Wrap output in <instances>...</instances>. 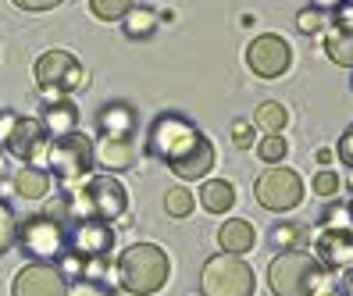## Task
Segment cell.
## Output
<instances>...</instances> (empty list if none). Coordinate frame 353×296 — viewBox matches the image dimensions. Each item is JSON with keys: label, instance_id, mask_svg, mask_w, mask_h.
I'll return each mask as SVG.
<instances>
[{"label": "cell", "instance_id": "8", "mask_svg": "<svg viewBox=\"0 0 353 296\" xmlns=\"http://www.w3.org/2000/svg\"><path fill=\"white\" fill-rule=\"evenodd\" d=\"M254 197L264 210H275V215H285V210L300 207L303 200V179L296 175V168L285 164H268V172H261Z\"/></svg>", "mask_w": 353, "mask_h": 296}, {"label": "cell", "instance_id": "28", "mask_svg": "<svg viewBox=\"0 0 353 296\" xmlns=\"http://www.w3.org/2000/svg\"><path fill=\"white\" fill-rule=\"evenodd\" d=\"M14 236H18V218L8 200H0V253H8L14 246Z\"/></svg>", "mask_w": 353, "mask_h": 296}, {"label": "cell", "instance_id": "15", "mask_svg": "<svg viewBox=\"0 0 353 296\" xmlns=\"http://www.w3.org/2000/svg\"><path fill=\"white\" fill-rule=\"evenodd\" d=\"M93 161H100L103 172H129L136 164V143L132 136H100Z\"/></svg>", "mask_w": 353, "mask_h": 296}, {"label": "cell", "instance_id": "14", "mask_svg": "<svg viewBox=\"0 0 353 296\" xmlns=\"http://www.w3.org/2000/svg\"><path fill=\"white\" fill-rule=\"evenodd\" d=\"M75 65H79V61L68 50H47V54L36 57L32 75H36V82H39V90H43L47 100L65 97V82H68V75H72Z\"/></svg>", "mask_w": 353, "mask_h": 296}, {"label": "cell", "instance_id": "38", "mask_svg": "<svg viewBox=\"0 0 353 296\" xmlns=\"http://www.w3.org/2000/svg\"><path fill=\"white\" fill-rule=\"evenodd\" d=\"M343 296H353V268L346 271V282H343Z\"/></svg>", "mask_w": 353, "mask_h": 296}, {"label": "cell", "instance_id": "3", "mask_svg": "<svg viewBox=\"0 0 353 296\" xmlns=\"http://www.w3.org/2000/svg\"><path fill=\"white\" fill-rule=\"evenodd\" d=\"M129 207V193L114 175H93L86 179V186L75 189L68 197V218L72 221H86V218H100V221H118Z\"/></svg>", "mask_w": 353, "mask_h": 296}, {"label": "cell", "instance_id": "21", "mask_svg": "<svg viewBox=\"0 0 353 296\" xmlns=\"http://www.w3.org/2000/svg\"><path fill=\"white\" fill-rule=\"evenodd\" d=\"M121 26H125V36H129V39H147V36L157 32L161 14H157L154 8H129L125 18H121Z\"/></svg>", "mask_w": 353, "mask_h": 296}, {"label": "cell", "instance_id": "18", "mask_svg": "<svg viewBox=\"0 0 353 296\" xmlns=\"http://www.w3.org/2000/svg\"><path fill=\"white\" fill-rule=\"evenodd\" d=\"M14 197H22V200H43L50 193V172L47 168H39V164H22L14 172Z\"/></svg>", "mask_w": 353, "mask_h": 296}, {"label": "cell", "instance_id": "2", "mask_svg": "<svg viewBox=\"0 0 353 296\" xmlns=\"http://www.w3.org/2000/svg\"><path fill=\"white\" fill-rule=\"evenodd\" d=\"M118 289L132 296H154L172 275V261L157 243H136L118 257Z\"/></svg>", "mask_w": 353, "mask_h": 296}, {"label": "cell", "instance_id": "36", "mask_svg": "<svg viewBox=\"0 0 353 296\" xmlns=\"http://www.w3.org/2000/svg\"><path fill=\"white\" fill-rule=\"evenodd\" d=\"M11 4H18L22 11H50V8L61 4V0H11Z\"/></svg>", "mask_w": 353, "mask_h": 296}, {"label": "cell", "instance_id": "31", "mask_svg": "<svg viewBox=\"0 0 353 296\" xmlns=\"http://www.w3.org/2000/svg\"><path fill=\"white\" fill-rule=\"evenodd\" d=\"M296 29H300L303 36L321 32V29H325V11H318V8H303V11L296 14Z\"/></svg>", "mask_w": 353, "mask_h": 296}, {"label": "cell", "instance_id": "34", "mask_svg": "<svg viewBox=\"0 0 353 296\" xmlns=\"http://www.w3.org/2000/svg\"><path fill=\"white\" fill-rule=\"evenodd\" d=\"M68 296H108V289L97 282H86V279H75L68 282Z\"/></svg>", "mask_w": 353, "mask_h": 296}, {"label": "cell", "instance_id": "35", "mask_svg": "<svg viewBox=\"0 0 353 296\" xmlns=\"http://www.w3.org/2000/svg\"><path fill=\"white\" fill-rule=\"evenodd\" d=\"M336 154H339V161L350 168V172H353V125H350V129L339 136V146H336Z\"/></svg>", "mask_w": 353, "mask_h": 296}, {"label": "cell", "instance_id": "39", "mask_svg": "<svg viewBox=\"0 0 353 296\" xmlns=\"http://www.w3.org/2000/svg\"><path fill=\"white\" fill-rule=\"evenodd\" d=\"M8 172V161H4V154H0V175H4Z\"/></svg>", "mask_w": 353, "mask_h": 296}, {"label": "cell", "instance_id": "11", "mask_svg": "<svg viewBox=\"0 0 353 296\" xmlns=\"http://www.w3.org/2000/svg\"><path fill=\"white\" fill-rule=\"evenodd\" d=\"M68 250L79 253V257H111V250H114V228H111V221H100V218L72 221Z\"/></svg>", "mask_w": 353, "mask_h": 296}, {"label": "cell", "instance_id": "19", "mask_svg": "<svg viewBox=\"0 0 353 296\" xmlns=\"http://www.w3.org/2000/svg\"><path fill=\"white\" fill-rule=\"evenodd\" d=\"M43 129H47V136L54 139V136H68V132H75L79 129V111H75V103H68V100H50V108L43 111Z\"/></svg>", "mask_w": 353, "mask_h": 296}, {"label": "cell", "instance_id": "33", "mask_svg": "<svg viewBox=\"0 0 353 296\" xmlns=\"http://www.w3.org/2000/svg\"><path fill=\"white\" fill-rule=\"evenodd\" d=\"M332 29H346V32H353V0H343V4L332 11Z\"/></svg>", "mask_w": 353, "mask_h": 296}, {"label": "cell", "instance_id": "25", "mask_svg": "<svg viewBox=\"0 0 353 296\" xmlns=\"http://www.w3.org/2000/svg\"><path fill=\"white\" fill-rule=\"evenodd\" d=\"M193 193L185 186H172L168 193H164V210H168L172 218H190L193 215Z\"/></svg>", "mask_w": 353, "mask_h": 296}, {"label": "cell", "instance_id": "1", "mask_svg": "<svg viewBox=\"0 0 353 296\" xmlns=\"http://www.w3.org/2000/svg\"><path fill=\"white\" fill-rule=\"evenodd\" d=\"M150 157L164 161L179 179H203L207 172H214V143L207 139L190 118L182 115H157L147 136Z\"/></svg>", "mask_w": 353, "mask_h": 296}, {"label": "cell", "instance_id": "4", "mask_svg": "<svg viewBox=\"0 0 353 296\" xmlns=\"http://www.w3.org/2000/svg\"><path fill=\"white\" fill-rule=\"evenodd\" d=\"M332 271H325L318 264L314 253L307 250H285L272 261L268 268V286L275 296H314L318 286L328 279Z\"/></svg>", "mask_w": 353, "mask_h": 296}, {"label": "cell", "instance_id": "12", "mask_svg": "<svg viewBox=\"0 0 353 296\" xmlns=\"http://www.w3.org/2000/svg\"><path fill=\"white\" fill-rule=\"evenodd\" d=\"M47 143H50V136L39 118H14L4 136V146L14 157H22L26 164H36L39 157H47Z\"/></svg>", "mask_w": 353, "mask_h": 296}, {"label": "cell", "instance_id": "37", "mask_svg": "<svg viewBox=\"0 0 353 296\" xmlns=\"http://www.w3.org/2000/svg\"><path fill=\"white\" fill-rule=\"evenodd\" d=\"M343 4V0H310V8H318V11H336Z\"/></svg>", "mask_w": 353, "mask_h": 296}, {"label": "cell", "instance_id": "13", "mask_svg": "<svg viewBox=\"0 0 353 296\" xmlns=\"http://www.w3.org/2000/svg\"><path fill=\"white\" fill-rule=\"evenodd\" d=\"M314 257L325 271L339 275L353 268V228H321L314 243Z\"/></svg>", "mask_w": 353, "mask_h": 296}, {"label": "cell", "instance_id": "27", "mask_svg": "<svg viewBox=\"0 0 353 296\" xmlns=\"http://www.w3.org/2000/svg\"><path fill=\"white\" fill-rule=\"evenodd\" d=\"M129 8H132V0H90V11L100 22H121Z\"/></svg>", "mask_w": 353, "mask_h": 296}, {"label": "cell", "instance_id": "7", "mask_svg": "<svg viewBox=\"0 0 353 296\" xmlns=\"http://www.w3.org/2000/svg\"><path fill=\"white\" fill-rule=\"evenodd\" d=\"M14 243L26 250V257L32 261H57L68 250V228L50 215H32L18 225Z\"/></svg>", "mask_w": 353, "mask_h": 296}, {"label": "cell", "instance_id": "5", "mask_svg": "<svg viewBox=\"0 0 353 296\" xmlns=\"http://www.w3.org/2000/svg\"><path fill=\"white\" fill-rule=\"evenodd\" d=\"M200 293L203 296H254L257 293L254 268L243 257H236V253L207 257V264L200 271Z\"/></svg>", "mask_w": 353, "mask_h": 296}, {"label": "cell", "instance_id": "23", "mask_svg": "<svg viewBox=\"0 0 353 296\" xmlns=\"http://www.w3.org/2000/svg\"><path fill=\"white\" fill-rule=\"evenodd\" d=\"M272 246L279 250V253H285V250H300L303 243H307V225L303 221H279L275 228H272Z\"/></svg>", "mask_w": 353, "mask_h": 296}, {"label": "cell", "instance_id": "24", "mask_svg": "<svg viewBox=\"0 0 353 296\" xmlns=\"http://www.w3.org/2000/svg\"><path fill=\"white\" fill-rule=\"evenodd\" d=\"M254 125H257V129H264V132H282L285 125H289V111L282 108L279 100H264L261 108H257V115H254Z\"/></svg>", "mask_w": 353, "mask_h": 296}, {"label": "cell", "instance_id": "40", "mask_svg": "<svg viewBox=\"0 0 353 296\" xmlns=\"http://www.w3.org/2000/svg\"><path fill=\"white\" fill-rule=\"evenodd\" d=\"M346 207H350V215H353V200H350V204H346Z\"/></svg>", "mask_w": 353, "mask_h": 296}, {"label": "cell", "instance_id": "16", "mask_svg": "<svg viewBox=\"0 0 353 296\" xmlns=\"http://www.w3.org/2000/svg\"><path fill=\"white\" fill-rule=\"evenodd\" d=\"M257 243V232L250 221H243V218H228L221 228H218V246L221 253H236V257H243V253H250Z\"/></svg>", "mask_w": 353, "mask_h": 296}, {"label": "cell", "instance_id": "9", "mask_svg": "<svg viewBox=\"0 0 353 296\" xmlns=\"http://www.w3.org/2000/svg\"><path fill=\"white\" fill-rule=\"evenodd\" d=\"M246 65H250V72L257 79H279V75L289 72V65H293V50H289V43L282 36L264 32L246 47Z\"/></svg>", "mask_w": 353, "mask_h": 296}, {"label": "cell", "instance_id": "17", "mask_svg": "<svg viewBox=\"0 0 353 296\" xmlns=\"http://www.w3.org/2000/svg\"><path fill=\"white\" fill-rule=\"evenodd\" d=\"M97 129H100V136H132L136 111L129 108V103H121V100L103 103L100 115H97Z\"/></svg>", "mask_w": 353, "mask_h": 296}, {"label": "cell", "instance_id": "30", "mask_svg": "<svg viewBox=\"0 0 353 296\" xmlns=\"http://www.w3.org/2000/svg\"><path fill=\"white\" fill-rule=\"evenodd\" d=\"M232 143L239 146V150H250V146H257V125H250L246 118H236V121H232Z\"/></svg>", "mask_w": 353, "mask_h": 296}, {"label": "cell", "instance_id": "10", "mask_svg": "<svg viewBox=\"0 0 353 296\" xmlns=\"http://www.w3.org/2000/svg\"><path fill=\"white\" fill-rule=\"evenodd\" d=\"M11 296H68V279L54 261H32L14 275Z\"/></svg>", "mask_w": 353, "mask_h": 296}, {"label": "cell", "instance_id": "32", "mask_svg": "<svg viewBox=\"0 0 353 296\" xmlns=\"http://www.w3.org/2000/svg\"><path fill=\"white\" fill-rule=\"evenodd\" d=\"M339 186H343V182H339V175H336V172H328V168H325V172H318V175H314V182H310V189H314L318 197H325V200L336 197V193H339Z\"/></svg>", "mask_w": 353, "mask_h": 296}, {"label": "cell", "instance_id": "6", "mask_svg": "<svg viewBox=\"0 0 353 296\" xmlns=\"http://www.w3.org/2000/svg\"><path fill=\"white\" fill-rule=\"evenodd\" d=\"M47 172H54L61 182H79L90 175L93 168V143L82 132H68V136H54L47 143Z\"/></svg>", "mask_w": 353, "mask_h": 296}, {"label": "cell", "instance_id": "26", "mask_svg": "<svg viewBox=\"0 0 353 296\" xmlns=\"http://www.w3.org/2000/svg\"><path fill=\"white\" fill-rule=\"evenodd\" d=\"M289 154V143L282 139V132H268L264 139H257V157L264 164H282Z\"/></svg>", "mask_w": 353, "mask_h": 296}, {"label": "cell", "instance_id": "22", "mask_svg": "<svg viewBox=\"0 0 353 296\" xmlns=\"http://www.w3.org/2000/svg\"><path fill=\"white\" fill-rule=\"evenodd\" d=\"M325 54H328L332 65L353 68V32H346V29H328V36H325Z\"/></svg>", "mask_w": 353, "mask_h": 296}, {"label": "cell", "instance_id": "20", "mask_svg": "<svg viewBox=\"0 0 353 296\" xmlns=\"http://www.w3.org/2000/svg\"><path fill=\"white\" fill-rule=\"evenodd\" d=\"M196 200L203 204V210H211V215H225V210H232V204H236V189L225 179H211V182H203Z\"/></svg>", "mask_w": 353, "mask_h": 296}, {"label": "cell", "instance_id": "29", "mask_svg": "<svg viewBox=\"0 0 353 296\" xmlns=\"http://www.w3.org/2000/svg\"><path fill=\"white\" fill-rule=\"evenodd\" d=\"M321 228H353V215L346 204H332L321 215Z\"/></svg>", "mask_w": 353, "mask_h": 296}]
</instances>
